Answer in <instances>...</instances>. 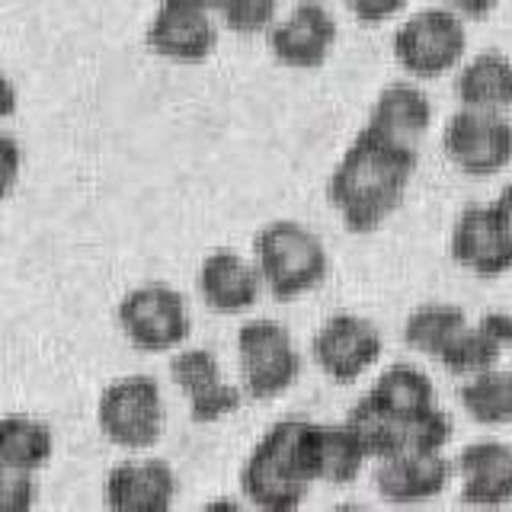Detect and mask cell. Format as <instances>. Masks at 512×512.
I'll return each mask as SVG.
<instances>
[{
	"mask_svg": "<svg viewBox=\"0 0 512 512\" xmlns=\"http://www.w3.org/2000/svg\"><path fill=\"white\" fill-rule=\"evenodd\" d=\"M455 96L468 109L509 112L512 109V58L496 52H480L468 58L455 74Z\"/></svg>",
	"mask_w": 512,
	"mask_h": 512,
	"instance_id": "obj_20",
	"label": "cell"
},
{
	"mask_svg": "<svg viewBox=\"0 0 512 512\" xmlns=\"http://www.w3.org/2000/svg\"><path fill=\"white\" fill-rule=\"evenodd\" d=\"M167 423L164 391L154 375H125L106 384L96 404V426L103 439L125 452H144L160 442Z\"/></svg>",
	"mask_w": 512,
	"mask_h": 512,
	"instance_id": "obj_5",
	"label": "cell"
},
{
	"mask_svg": "<svg viewBox=\"0 0 512 512\" xmlns=\"http://www.w3.org/2000/svg\"><path fill=\"white\" fill-rule=\"evenodd\" d=\"M448 253L477 279H500L512 269V218L500 202H474L455 218Z\"/></svg>",
	"mask_w": 512,
	"mask_h": 512,
	"instance_id": "obj_10",
	"label": "cell"
},
{
	"mask_svg": "<svg viewBox=\"0 0 512 512\" xmlns=\"http://www.w3.org/2000/svg\"><path fill=\"white\" fill-rule=\"evenodd\" d=\"M368 397H372L381 410H388L391 416H400V420L439 407L436 384H432V378L420 365H410V362H394L384 368V372L375 378Z\"/></svg>",
	"mask_w": 512,
	"mask_h": 512,
	"instance_id": "obj_22",
	"label": "cell"
},
{
	"mask_svg": "<svg viewBox=\"0 0 512 512\" xmlns=\"http://www.w3.org/2000/svg\"><path fill=\"white\" fill-rule=\"evenodd\" d=\"M170 378L186 397L192 423H218L244 407V384H231L221 375L212 349H180L170 359Z\"/></svg>",
	"mask_w": 512,
	"mask_h": 512,
	"instance_id": "obj_13",
	"label": "cell"
},
{
	"mask_svg": "<svg viewBox=\"0 0 512 512\" xmlns=\"http://www.w3.org/2000/svg\"><path fill=\"white\" fill-rule=\"evenodd\" d=\"M365 125L394 144L420 151V141L432 125V103L426 90L410 84V80H397V84H388L375 96Z\"/></svg>",
	"mask_w": 512,
	"mask_h": 512,
	"instance_id": "obj_18",
	"label": "cell"
},
{
	"mask_svg": "<svg viewBox=\"0 0 512 512\" xmlns=\"http://www.w3.org/2000/svg\"><path fill=\"white\" fill-rule=\"evenodd\" d=\"M212 7L224 29L237 36H256V32H269V26L276 23L279 0H212Z\"/></svg>",
	"mask_w": 512,
	"mask_h": 512,
	"instance_id": "obj_27",
	"label": "cell"
},
{
	"mask_svg": "<svg viewBox=\"0 0 512 512\" xmlns=\"http://www.w3.org/2000/svg\"><path fill=\"white\" fill-rule=\"evenodd\" d=\"M445 7H452L455 13H461L464 20H484L490 16L496 7L503 4V0H442Z\"/></svg>",
	"mask_w": 512,
	"mask_h": 512,
	"instance_id": "obj_32",
	"label": "cell"
},
{
	"mask_svg": "<svg viewBox=\"0 0 512 512\" xmlns=\"http://www.w3.org/2000/svg\"><path fill=\"white\" fill-rule=\"evenodd\" d=\"M36 474H20V471H4V480H0V506L7 512H26L32 503H36Z\"/></svg>",
	"mask_w": 512,
	"mask_h": 512,
	"instance_id": "obj_29",
	"label": "cell"
},
{
	"mask_svg": "<svg viewBox=\"0 0 512 512\" xmlns=\"http://www.w3.org/2000/svg\"><path fill=\"white\" fill-rule=\"evenodd\" d=\"M442 151L458 173L487 180L512 164V122L506 112L461 106L442 128Z\"/></svg>",
	"mask_w": 512,
	"mask_h": 512,
	"instance_id": "obj_8",
	"label": "cell"
},
{
	"mask_svg": "<svg viewBox=\"0 0 512 512\" xmlns=\"http://www.w3.org/2000/svg\"><path fill=\"white\" fill-rule=\"evenodd\" d=\"M180 480L164 458L122 461L106 474V506L116 512H164L173 506Z\"/></svg>",
	"mask_w": 512,
	"mask_h": 512,
	"instance_id": "obj_16",
	"label": "cell"
},
{
	"mask_svg": "<svg viewBox=\"0 0 512 512\" xmlns=\"http://www.w3.org/2000/svg\"><path fill=\"white\" fill-rule=\"evenodd\" d=\"M346 423L359 432L368 458L384 461L391 455H400V448H404V420L391 416L388 410H381L368 394L349 407Z\"/></svg>",
	"mask_w": 512,
	"mask_h": 512,
	"instance_id": "obj_25",
	"label": "cell"
},
{
	"mask_svg": "<svg viewBox=\"0 0 512 512\" xmlns=\"http://www.w3.org/2000/svg\"><path fill=\"white\" fill-rule=\"evenodd\" d=\"M368 461L359 432L349 423H314L311 429V471L314 484L346 487L352 484Z\"/></svg>",
	"mask_w": 512,
	"mask_h": 512,
	"instance_id": "obj_19",
	"label": "cell"
},
{
	"mask_svg": "<svg viewBox=\"0 0 512 512\" xmlns=\"http://www.w3.org/2000/svg\"><path fill=\"white\" fill-rule=\"evenodd\" d=\"M461 410L480 426H509L512 423V368H487L464 378L458 388Z\"/></svg>",
	"mask_w": 512,
	"mask_h": 512,
	"instance_id": "obj_24",
	"label": "cell"
},
{
	"mask_svg": "<svg viewBox=\"0 0 512 512\" xmlns=\"http://www.w3.org/2000/svg\"><path fill=\"white\" fill-rule=\"evenodd\" d=\"M263 276L260 266L250 263L247 256H240L231 247H218L202 256L199 272H196V292L202 304L212 314L221 317H237L247 314L263 295Z\"/></svg>",
	"mask_w": 512,
	"mask_h": 512,
	"instance_id": "obj_14",
	"label": "cell"
},
{
	"mask_svg": "<svg viewBox=\"0 0 512 512\" xmlns=\"http://www.w3.org/2000/svg\"><path fill=\"white\" fill-rule=\"evenodd\" d=\"M311 420L285 416L272 423L263 439L250 448L240 468V493L247 503L266 512H285L301 506L314 487L311 471Z\"/></svg>",
	"mask_w": 512,
	"mask_h": 512,
	"instance_id": "obj_2",
	"label": "cell"
},
{
	"mask_svg": "<svg viewBox=\"0 0 512 512\" xmlns=\"http://www.w3.org/2000/svg\"><path fill=\"white\" fill-rule=\"evenodd\" d=\"M496 202H500V205H503V212L512 218V183L500 192V196H496Z\"/></svg>",
	"mask_w": 512,
	"mask_h": 512,
	"instance_id": "obj_34",
	"label": "cell"
},
{
	"mask_svg": "<svg viewBox=\"0 0 512 512\" xmlns=\"http://www.w3.org/2000/svg\"><path fill=\"white\" fill-rule=\"evenodd\" d=\"M55 455V432L45 420L7 413L0 420V471L36 474Z\"/></svg>",
	"mask_w": 512,
	"mask_h": 512,
	"instance_id": "obj_21",
	"label": "cell"
},
{
	"mask_svg": "<svg viewBox=\"0 0 512 512\" xmlns=\"http://www.w3.org/2000/svg\"><path fill=\"white\" fill-rule=\"evenodd\" d=\"M420 167V151L394 144L375 128L349 141L327 180V199L352 234H372L404 202L410 180Z\"/></svg>",
	"mask_w": 512,
	"mask_h": 512,
	"instance_id": "obj_1",
	"label": "cell"
},
{
	"mask_svg": "<svg viewBox=\"0 0 512 512\" xmlns=\"http://www.w3.org/2000/svg\"><path fill=\"white\" fill-rule=\"evenodd\" d=\"M381 330L362 314H333L317 327L311 340V359L333 384L359 381L381 359Z\"/></svg>",
	"mask_w": 512,
	"mask_h": 512,
	"instance_id": "obj_11",
	"label": "cell"
},
{
	"mask_svg": "<svg viewBox=\"0 0 512 512\" xmlns=\"http://www.w3.org/2000/svg\"><path fill=\"white\" fill-rule=\"evenodd\" d=\"M452 474L455 461H448L442 452H400L378 461L375 490L384 503L394 506L429 503L445 493Z\"/></svg>",
	"mask_w": 512,
	"mask_h": 512,
	"instance_id": "obj_15",
	"label": "cell"
},
{
	"mask_svg": "<svg viewBox=\"0 0 512 512\" xmlns=\"http://www.w3.org/2000/svg\"><path fill=\"white\" fill-rule=\"evenodd\" d=\"M452 442V416L442 407L423 410L404 420V448L400 452H442Z\"/></svg>",
	"mask_w": 512,
	"mask_h": 512,
	"instance_id": "obj_28",
	"label": "cell"
},
{
	"mask_svg": "<svg viewBox=\"0 0 512 512\" xmlns=\"http://www.w3.org/2000/svg\"><path fill=\"white\" fill-rule=\"evenodd\" d=\"M269 52L282 68L292 71H314L324 68L340 29H336L333 13L320 0H298L288 10L285 20H276L266 32Z\"/></svg>",
	"mask_w": 512,
	"mask_h": 512,
	"instance_id": "obj_12",
	"label": "cell"
},
{
	"mask_svg": "<svg viewBox=\"0 0 512 512\" xmlns=\"http://www.w3.org/2000/svg\"><path fill=\"white\" fill-rule=\"evenodd\" d=\"M4 154H7V189L16 183V164H20V148H16L13 138H4Z\"/></svg>",
	"mask_w": 512,
	"mask_h": 512,
	"instance_id": "obj_33",
	"label": "cell"
},
{
	"mask_svg": "<svg viewBox=\"0 0 512 512\" xmlns=\"http://www.w3.org/2000/svg\"><path fill=\"white\" fill-rule=\"evenodd\" d=\"M471 324V317L464 314L458 304H420L404 320V343L429 359H442L445 349L452 346L461 330Z\"/></svg>",
	"mask_w": 512,
	"mask_h": 512,
	"instance_id": "obj_23",
	"label": "cell"
},
{
	"mask_svg": "<svg viewBox=\"0 0 512 512\" xmlns=\"http://www.w3.org/2000/svg\"><path fill=\"white\" fill-rule=\"evenodd\" d=\"M477 324L484 327L496 343H500L503 356H512V314L506 311H487L477 317Z\"/></svg>",
	"mask_w": 512,
	"mask_h": 512,
	"instance_id": "obj_31",
	"label": "cell"
},
{
	"mask_svg": "<svg viewBox=\"0 0 512 512\" xmlns=\"http://www.w3.org/2000/svg\"><path fill=\"white\" fill-rule=\"evenodd\" d=\"M461 480V503L506 506L512 503V448L496 439H480L461 448L455 458Z\"/></svg>",
	"mask_w": 512,
	"mask_h": 512,
	"instance_id": "obj_17",
	"label": "cell"
},
{
	"mask_svg": "<svg viewBox=\"0 0 512 512\" xmlns=\"http://www.w3.org/2000/svg\"><path fill=\"white\" fill-rule=\"evenodd\" d=\"M503 359V349L493 336L480 327V324H468L461 330V336L445 349V356L439 359V365L448 375L458 378H471L477 372H487V368H496Z\"/></svg>",
	"mask_w": 512,
	"mask_h": 512,
	"instance_id": "obj_26",
	"label": "cell"
},
{
	"mask_svg": "<svg viewBox=\"0 0 512 512\" xmlns=\"http://www.w3.org/2000/svg\"><path fill=\"white\" fill-rule=\"evenodd\" d=\"M221 20L212 0H160L144 42L151 55L173 64H202L215 55Z\"/></svg>",
	"mask_w": 512,
	"mask_h": 512,
	"instance_id": "obj_9",
	"label": "cell"
},
{
	"mask_svg": "<svg viewBox=\"0 0 512 512\" xmlns=\"http://www.w3.org/2000/svg\"><path fill=\"white\" fill-rule=\"evenodd\" d=\"M253 256L260 276L276 301H295L324 285L330 256L308 224L295 218H276L253 237Z\"/></svg>",
	"mask_w": 512,
	"mask_h": 512,
	"instance_id": "obj_3",
	"label": "cell"
},
{
	"mask_svg": "<svg viewBox=\"0 0 512 512\" xmlns=\"http://www.w3.org/2000/svg\"><path fill=\"white\" fill-rule=\"evenodd\" d=\"M343 7L356 16L362 26H381L407 7V0H343Z\"/></svg>",
	"mask_w": 512,
	"mask_h": 512,
	"instance_id": "obj_30",
	"label": "cell"
},
{
	"mask_svg": "<svg viewBox=\"0 0 512 512\" xmlns=\"http://www.w3.org/2000/svg\"><path fill=\"white\" fill-rule=\"evenodd\" d=\"M119 330L138 352H173L192 333V314L183 292L173 285L148 282L132 288L116 308Z\"/></svg>",
	"mask_w": 512,
	"mask_h": 512,
	"instance_id": "obj_7",
	"label": "cell"
},
{
	"mask_svg": "<svg viewBox=\"0 0 512 512\" xmlns=\"http://www.w3.org/2000/svg\"><path fill=\"white\" fill-rule=\"evenodd\" d=\"M237 368L247 397L276 400L295 388L301 352L288 327L272 317H256L237 330Z\"/></svg>",
	"mask_w": 512,
	"mask_h": 512,
	"instance_id": "obj_6",
	"label": "cell"
},
{
	"mask_svg": "<svg viewBox=\"0 0 512 512\" xmlns=\"http://www.w3.org/2000/svg\"><path fill=\"white\" fill-rule=\"evenodd\" d=\"M397 68L416 80H436L448 71L461 68L468 52V26L464 16L452 7L416 10L410 20L397 26L391 39Z\"/></svg>",
	"mask_w": 512,
	"mask_h": 512,
	"instance_id": "obj_4",
	"label": "cell"
}]
</instances>
